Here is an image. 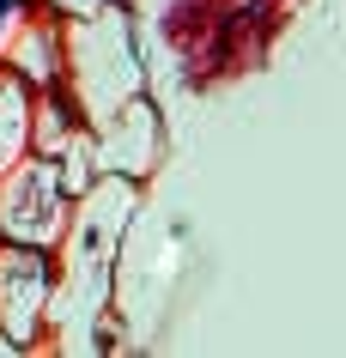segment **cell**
<instances>
[{
    "label": "cell",
    "instance_id": "8",
    "mask_svg": "<svg viewBox=\"0 0 346 358\" xmlns=\"http://www.w3.org/2000/svg\"><path fill=\"white\" fill-rule=\"evenodd\" d=\"M31 6H37V0H0V55H6V43H13V31L24 24Z\"/></svg>",
    "mask_w": 346,
    "mask_h": 358
},
{
    "label": "cell",
    "instance_id": "1",
    "mask_svg": "<svg viewBox=\"0 0 346 358\" xmlns=\"http://www.w3.org/2000/svg\"><path fill=\"white\" fill-rule=\"evenodd\" d=\"M134 207H140V182L110 176V170H97L73 194V219H67V231L55 243V303H49V334L43 340L92 346L97 322L110 310L115 255H122Z\"/></svg>",
    "mask_w": 346,
    "mask_h": 358
},
{
    "label": "cell",
    "instance_id": "4",
    "mask_svg": "<svg viewBox=\"0 0 346 358\" xmlns=\"http://www.w3.org/2000/svg\"><path fill=\"white\" fill-rule=\"evenodd\" d=\"M49 303H55V249L0 237V340L13 352H31L49 334Z\"/></svg>",
    "mask_w": 346,
    "mask_h": 358
},
{
    "label": "cell",
    "instance_id": "2",
    "mask_svg": "<svg viewBox=\"0 0 346 358\" xmlns=\"http://www.w3.org/2000/svg\"><path fill=\"white\" fill-rule=\"evenodd\" d=\"M146 92V67L134 55V24L122 6H92L67 19V97L79 103L85 122L115 110L122 97Z\"/></svg>",
    "mask_w": 346,
    "mask_h": 358
},
{
    "label": "cell",
    "instance_id": "5",
    "mask_svg": "<svg viewBox=\"0 0 346 358\" xmlns=\"http://www.w3.org/2000/svg\"><path fill=\"white\" fill-rule=\"evenodd\" d=\"M158 152H164V122H158V110H152L146 92L122 97L115 110H103L92 122V164L110 170V176L146 182L158 170Z\"/></svg>",
    "mask_w": 346,
    "mask_h": 358
},
{
    "label": "cell",
    "instance_id": "7",
    "mask_svg": "<svg viewBox=\"0 0 346 358\" xmlns=\"http://www.w3.org/2000/svg\"><path fill=\"white\" fill-rule=\"evenodd\" d=\"M31 103H37V92L0 61V170L31 152Z\"/></svg>",
    "mask_w": 346,
    "mask_h": 358
},
{
    "label": "cell",
    "instance_id": "6",
    "mask_svg": "<svg viewBox=\"0 0 346 358\" xmlns=\"http://www.w3.org/2000/svg\"><path fill=\"white\" fill-rule=\"evenodd\" d=\"M6 67L31 85V92H49V85H67V19H61L55 6H31L24 13V24L13 31V43H6Z\"/></svg>",
    "mask_w": 346,
    "mask_h": 358
},
{
    "label": "cell",
    "instance_id": "9",
    "mask_svg": "<svg viewBox=\"0 0 346 358\" xmlns=\"http://www.w3.org/2000/svg\"><path fill=\"white\" fill-rule=\"evenodd\" d=\"M43 6H55L61 19H73V13H92V6H110V0H43Z\"/></svg>",
    "mask_w": 346,
    "mask_h": 358
},
{
    "label": "cell",
    "instance_id": "3",
    "mask_svg": "<svg viewBox=\"0 0 346 358\" xmlns=\"http://www.w3.org/2000/svg\"><path fill=\"white\" fill-rule=\"evenodd\" d=\"M67 219H73V189H67L55 158L24 152V158H13L0 170V237L6 243L55 249Z\"/></svg>",
    "mask_w": 346,
    "mask_h": 358
}]
</instances>
